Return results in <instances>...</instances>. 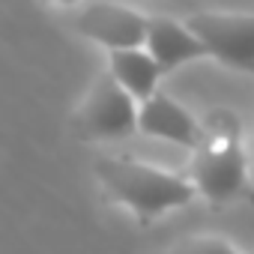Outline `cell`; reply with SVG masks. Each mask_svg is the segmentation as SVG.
I'll use <instances>...</instances> for the list:
<instances>
[{"label":"cell","instance_id":"7a4b0ae2","mask_svg":"<svg viewBox=\"0 0 254 254\" xmlns=\"http://www.w3.org/2000/svg\"><path fill=\"white\" fill-rule=\"evenodd\" d=\"M93 174L108 191V197L129 209L138 218V224H150L162 212L180 209L197 197L194 186L183 174H171L138 159L96 156Z\"/></svg>","mask_w":254,"mask_h":254},{"label":"cell","instance_id":"9c48e42d","mask_svg":"<svg viewBox=\"0 0 254 254\" xmlns=\"http://www.w3.org/2000/svg\"><path fill=\"white\" fill-rule=\"evenodd\" d=\"M168 254H245V251H239L221 236H197V239H186L174 245Z\"/></svg>","mask_w":254,"mask_h":254},{"label":"cell","instance_id":"30bf717a","mask_svg":"<svg viewBox=\"0 0 254 254\" xmlns=\"http://www.w3.org/2000/svg\"><path fill=\"white\" fill-rule=\"evenodd\" d=\"M245 254H254V248H251V251H245Z\"/></svg>","mask_w":254,"mask_h":254},{"label":"cell","instance_id":"8992f818","mask_svg":"<svg viewBox=\"0 0 254 254\" xmlns=\"http://www.w3.org/2000/svg\"><path fill=\"white\" fill-rule=\"evenodd\" d=\"M138 132L147 138H159L168 144H177L183 150H194L197 144V117L186 111L177 99L168 93H156L147 102L138 105Z\"/></svg>","mask_w":254,"mask_h":254},{"label":"cell","instance_id":"3957f363","mask_svg":"<svg viewBox=\"0 0 254 254\" xmlns=\"http://www.w3.org/2000/svg\"><path fill=\"white\" fill-rule=\"evenodd\" d=\"M186 27L197 36L206 57L254 75V12L200 9L186 18Z\"/></svg>","mask_w":254,"mask_h":254},{"label":"cell","instance_id":"ba28073f","mask_svg":"<svg viewBox=\"0 0 254 254\" xmlns=\"http://www.w3.org/2000/svg\"><path fill=\"white\" fill-rule=\"evenodd\" d=\"M108 75L111 81L126 90L138 105L147 102L150 96L159 93L162 72L153 63V57L144 48H129V51H108Z\"/></svg>","mask_w":254,"mask_h":254},{"label":"cell","instance_id":"5b68a950","mask_svg":"<svg viewBox=\"0 0 254 254\" xmlns=\"http://www.w3.org/2000/svg\"><path fill=\"white\" fill-rule=\"evenodd\" d=\"M147 15H141L132 6L120 3H87L75 12L72 27L105 45L108 51H129V48H144L147 42Z\"/></svg>","mask_w":254,"mask_h":254},{"label":"cell","instance_id":"52a82bcc","mask_svg":"<svg viewBox=\"0 0 254 254\" xmlns=\"http://www.w3.org/2000/svg\"><path fill=\"white\" fill-rule=\"evenodd\" d=\"M144 51L153 57L162 75L177 72L180 66L191 60H203L206 51L197 42V36L186 27V21H177L171 15H153L147 21V42Z\"/></svg>","mask_w":254,"mask_h":254},{"label":"cell","instance_id":"6da1fadb","mask_svg":"<svg viewBox=\"0 0 254 254\" xmlns=\"http://www.w3.org/2000/svg\"><path fill=\"white\" fill-rule=\"evenodd\" d=\"M183 177L215 206L230 200H254L242 147V120L236 111L209 108L203 117H197V144Z\"/></svg>","mask_w":254,"mask_h":254},{"label":"cell","instance_id":"277c9868","mask_svg":"<svg viewBox=\"0 0 254 254\" xmlns=\"http://www.w3.org/2000/svg\"><path fill=\"white\" fill-rule=\"evenodd\" d=\"M75 129L84 141H114L138 132V102L120 90L111 75L93 81L90 93L75 111Z\"/></svg>","mask_w":254,"mask_h":254}]
</instances>
